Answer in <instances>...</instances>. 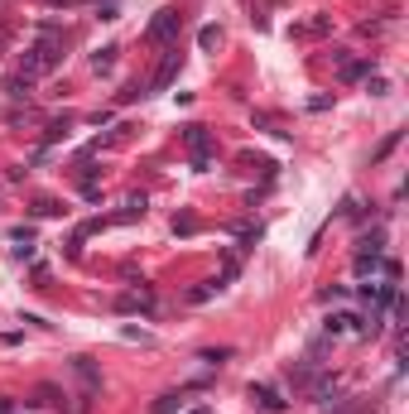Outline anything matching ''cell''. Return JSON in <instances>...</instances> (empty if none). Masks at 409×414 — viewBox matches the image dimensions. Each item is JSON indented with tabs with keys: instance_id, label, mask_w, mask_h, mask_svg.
I'll return each mask as SVG.
<instances>
[{
	"instance_id": "8fae6325",
	"label": "cell",
	"mask_w": 409,
	"mask_h": 414,
	"mask_svg": "<svg viewBox=\"0 0 409 414\" xmlns=\"http://www.w3.org/2000/svg\"><path fill=\"white\" fill-rule=\"evenodd\" d=\"M5 92H10V97H29V78H19V73H15V78L5 82Z\"/></svg>"
},
{
	"instance_id": "7c38bea8",
	"label": "cell",
	"mask_w": 409,
	"mask_h": 414,
	"mask_svg": "<svg viewBox=\"0 0 409 414\" xmlns=\"http://www.w3.org/2000/svg\"><path fill=\"white\" fill-rule=\"evenodd\" d=\"M174 231H179V236H193V231H198V217H188V212L174 217Z\"/></svg>"
},
{
	"instance_id": "7a4b0ae2",
	"label": "cell",
	"mask_w": 409,
	"mask_h": 414,
	"mask_svg": "<svg viewBox=\"0 0 409 414\" xmlns=\"http://www.w3.org/2000/svg\"><path fill=\"white\" fill-rule=\"evenodd\" d=\"M179 29H183V15L169 5V10H159V15L149 19V29H145V44H154V48H169V44L179 39Z\"/></svg>"
},
{
	"instance_id": "ba28073f",
	"label": "cell",
	"mask_w": 409,
	"mask_h": 414,
	"mask_svg": "<svg viewBox=\"0 0 409 414\" xmlns=\"http://www.w3.org/2000/svg\"><path fill=\"white\" fill-rule=\"evenodd\" d=\"M63 400H68V395H63L58 386H39V390H34V405H48V410H58Z\"/></svg>"
},
{
	"instance_id": "277c9868",
	"label": "cell",
	"mask_w": 409,
	"mask_h": 414,
	"mask_svg": "<svg viewBox=\"0 0 409 414\" xmlns=\"http://www.w3.org/2000/svg\"><path fill=\"white\" fill-rule=\"evenodd\" d=\"M179 68H183V53H179V44H169V53H164V63H159V73H154V87H169V82L179 78Z\"/></svg>"
},
{
	"instance_id": "5b68a950",
	"label": "cell",
	"mask_w": 409,
	"mask_h": 414,
	"mask_svg": "<svg viewBox=\"0 0 409 414\" xmlns=\"http://www.w3.org/2000/svg\"><path fill=\"white\" fill-rule=\"evenodd\" d=\"M251 405H255V410H265V414H284V400H280L270 386H251Z\"/></svg>"
},
{
	"instance_id": "8992f818",
	"label": "cell",
	"mask_w": 409,
	"mask_h": 414,
	"mask_svg": "<svg viewBox=\"0 0 409 414\" xmlns=\"http://www.w3.org/2000/svg\"><path fill=\"white\" fill-rule=\"evenodd\" d=\"M149 304H154V294H149V289H145V285H140V289H130V294H120V299H116V309H120V313H130V309H149Z\"/></svg>"
},
{
	"instance_id": "4fadbf2b",
	"label": "cell",
	"mask_w": 409,
	"mask_h": 414,
	"mask_svg": "<svg viewBox=\"0 0 409 414\" xmlns=\"http://www.w3.org/2000/svg\"><path fill=\"white\" fill-rule=\"evenodd\" d=\"M198 44H203V48H217V44H221V29H217V24H207L203 34H198Z\"/></svg>"
},
{
	"instance_id": "3957f363",
	"label": "cell",
	"mask_w": 409,
	"mask_h": 414,
	"mask_svg": "<svg viewBox=\"0 0 409 414\" xmlns=\"http://www.w3.org/2000/svg\"><path fill=\"white\" fill-rule=\"evenodd\" d=\"M183 145L193 154V169H207L212 164V135H207V125H183Z\"/></svg>"
},
{
	"instance_id": "9c48e42d",
	"label": "cell",
	"mask_w": 409,
	"mask_h": 414,
	"mask_svg": "<svg viewBox=\"0 0 409 414\" xmlns=\"http://www.w3.org/2000/svg\"><path fill=\"white\" fill-rule=\"evenodd\" d=\"M68 207L58 203V198H34V217H63Z\"/></svg>"
},
{
	"instance_id": "52a82bcc",
	"label": "cell",
	"mask_w": 409,
	"mask_h": 414,
	"mask_svg": "<svg viewBox=\"0 0 409 414\" xmlns=\"http://www.w3.org/2000/svg\"><path fill=\"white\" fill-rule=\"evenodd\" d=\"M183 405H188V395L183 390H169V395L154 400V414H174V410H183Z\"/></svg>"
},
{
	"instance_id": "6da1fadb",
	"label": "cell",
	"mask_w": 409,
	"mask_h": 414,
	"mask_svg": "<svg viewBox=\"0 0 409 414\" xmlns=\"http://www.w3.org/2000/svg\"><path fill=\"white\" fill-rule=\"evenodd\" d=\"M58 58H63V34H48L44 44H34V48L24 53V63H19V78H29V82H34V78H44V73H48Z\"/></svg>"
},
{
	"instance_id": "5bb4252c",
	"label": "cell",
	"mask_w": 409,
	"mask_h": 414,
	"mask_svg": "<svg viewBox=\"0 0 409 414\" xmlns=\"http://www.w3.org/2000/svg\"><path fill=\"white\" fill-rule=\"evenodd\" d=\"M116 53H120V48H102V53H97V58H92V63H97V73H106V68H111V63H116Z\"/></svg>"
},
{
	"instance_id": "30bf717a",
	"label": "cell",
	"mask_w": 409,
	"mask_h": 414,
	"mask_svg": "<svg viewBox=\"0 0 409 414\" xmlns=\"http://www.w3.org/2000/svg\"><path fill=\"white\" fill-rule=\"evenodd\" d=\"M322 29H327V19H308V24L294 29V39H313V34H322Z\"/></svg>"
}]
</instances>
